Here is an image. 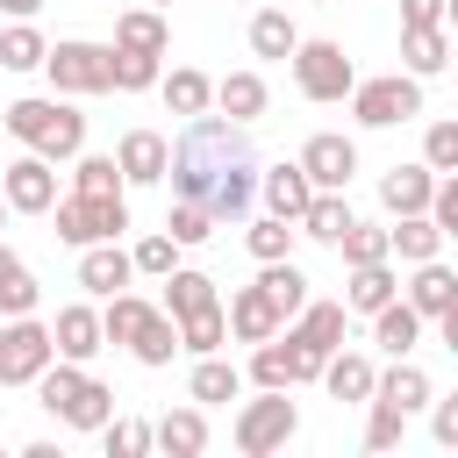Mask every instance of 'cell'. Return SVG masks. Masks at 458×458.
Masks as SVG:
<instances>
[{"label":"cell","mask_w":458,"mask_h":458,"mask_svg":"<svg viewBox=\"0 0 458 458\" xmlns=\"http://www.w3.org/2000/svg\"><path fill=\"white\" fill-rule=\"evenodd\" d=\"M344 100H351L358 129H394V122H415L422 114V79L415 72H379V79H358Z\"/></svg>","instance_id":"cell-6"},{"label":"cell","mask_w":458,"mask_h":458,"mask_svg":"<svg viewBox=\"0 0 458 458\" xmlns=\"http://www.w3.org/2000/svg\"><path fill=\"white\" fill-rule=\"evenodd\" d=\"M429 372L415 365V358H394L386 372H372V394L365 401H386V408H401V415H415V408H429Z\"/></svg>","instance_id":"cell-17"},{"label":"cell","mask_w":458,"mask_h":458,"mask_svg":"<svg viewBox=\"0 0 458 458\" xmlns=\"http://www.w3.org/2000/svg\"><path fill=\"white\" fill-rule=\"evenodd\" d=\"M250 222V215H243ZM243 250L258 258V265H272V258H293V222L286 215H258L250 229H243Z\"/></svg>","instance_id":"cell-39"},{"label":"cell","mask_w":458,"mask_h":458,"mask_svg":"<svg viewBox=\"0 0 458 458\" xmlns=\"http://www.w3.org/2000/svg\"><path fill=\"white\" fill-rule=\"evenodd\" d=\"M114 165H122L129 186H157V179H165V136H157V129H129V136L114 143Z\"/></svg>","instance_id":"cell-21"},{"label":"cell","mask_w":458,"mask_h":458,"mask_svg":"<svg viewBox=\"0 0 458 458\" xmlns=\"http://www.w3.org/2000/svg\"><path fill=\"white\" fill-rule=\"evenodd\" d=\"M43 72H50V86L72 93V100H86V93H114V86H107V43H79V36H64V43L43 50Z\"/></svg>","instance_id":"cell-8"},{"label":"cell","mask_w":458,"mask_h":458,"mask_svg":"<svg viewBox=\"0 0 458 458\" xmlns=\"http://www.w3.org/2000/svg\"><path fill=\"white\" fill-rule=\"evenodd\" d=\"M150 444L172 451V458H200V451H208V415H200V401H193V408H165V415L150 422Z\"/></svg>","instance_id":"cell-20"},{"label":"cell","mask_w":458,"mask_h":458,"mask_svg":"<svg viewBox=\"0 0 458 458\" xmlns=\"http://www.w3.org/2000/svg\"><path fill=\"white\" fill-rule=\"evenodd\" d=\"M7 136L21 143V150H36V157H79L86 150V114L72 107V100H57V93H21L14 107H7Z\"/></svg>","instance_id":"cell-3"},{"label":"cell","mask_w":458,"mask_h":458,"mask_svg":"<svg viewBox=\"0 0 458 458\" xmlns=\"http://www.w3.org/2000/svg\"><path fill=\"white\" fill-rule=\"evenodd\" d=\"M429 186H437L429 165H394V172L379 179V200H386V215H422V208H429Z\"/></svg>","instance_id":"cell-28"},{"label":"cell","mask_w":458,"mask_h":458,"mask_svg":"<svg viewBox=\"0 0 458 458\" xmlns=\"http://www.w3.org/2000/svg\"><path fill=\"white\" fill-rule=\"evenodd\" d=\"M301 172H308V186L315 193H344L351 186V172H358V143L351 136H336V129H315L308 143H301V157H293Z\"/></svg>","instance_id":"cell-10"},{"label":"cell","mask_w":458,"mask_h":458,"mask_svg":"<svg viewBox=\"0 0 458 458\" xmlns=\"http://www.w3.org/2000/svg\"><path fill=\"white\" fill-rule=\"evenodd\" d=\"M157 93H165V107H172V114H200V107H215V79H208V72H193V64L157 72Z\"/></svg>","instance_id":"cell-33"},{"label":"cell","mask_w":458,"mask_h":458,"mask_svg":"<svg viewBox=\"0 0 458 458\" xmlns=\"http://www.w3.org/2000/svg\"><path fill=\"white\" fill-rule=\"evenodd\" d=\"M422 165L429 172H458V122H429L422 129Z\"/></svg>","instance_id":"cell-47"},{"label":"cell","mask_w":458,"mask_h":458,"mask_svg":"<svg viewBox=\"0 0 458 458\" xmlns=\"http://www.w3.org/2000/svg\"><path fill=\"white\" fill-rule=\"evenodd\" d=\"M72 193H129V179L107 150H79L72 157Z\"/></svg>","instance_id":"cell-38"},{"label":"cell","mask_w":458,"mask_h":458,"mask_svg":"<svg viewBox=\"0 0 458 458\" xmlns=\"http://www.w3.org/2000/svg\"><path fill=\"white\" fill-rule=\"evenodd\" d=\"M0 200H7V215H50V200H57V172H50V157H14L7 172H0Z\"/></svg>","instance_id":"cell-11"},{"label":"cell","mask_w":458,"mask_h":458,"mask_svg":"<svg viewBox=\"0 0 458 458\" xmlns=\"http://www.w3.org/2000/svg\"><path fill=\"white\" fill-rule=\"evenodd\" d=\"M336 250H344V265H379V258H394V250H386V229H372V222H351V229L336 236Z\"/></svg>","instance_id":"cell-44"},{"label":"cell","mask_w":458,"mask_h":458,"mask_svg":"<svg viewBox=\"0 0 458 458\" xmlns=\"http://www.w3.org/2000/svg\"><path fill=\"white\" fill-rule=\"evenodd\" d=\"M129 265H136L143 279H165V272L179 265V243H172L165 229H150V236H136V250H129Z\"/></svg>","instance_id":"cell-45"},{"label":"cell","mask_w":458,"mask_h":458,"mask_svg":"<svg viewBox=\"0 0 458 458\" xmlns=\"http://www.w3.org/2000/svg\"><path fill=\"white\" fill-rule=\"evenodd\" d=\"M372 344H379L386 358H408V351L422 344V315H415L401 293H394V301H379V308H372Z\"/></svg>","instance_id":"cell-23"},{"label":"cell","mask_w":458,"mask_h":458,"mask_svg":"<svg viewBox=\"0 0 458 458\" xmlns=\"http://www.w3.org/2000/svg\"><path fill=\"white\" fill-rule=\"evenodd\" d=\"M0 229H7V200H0Z\"/></svg>","instance_id":"cell-52"},{"label":"cell","mask_w":458,"mask_h":458,"mask_svg":"<svg viewBox=\"0 0 458 458\" xmlns=\"http://www.w3.org/2000/svg\"><path fill=\"white\" fill-rule=\"evenodd\" d=\"M293 43H301V29H293V14H286V7H258V14H250V50H258V57L286 64V57H293Z\"/></svg>","instance_id":"cell-32"},{"label":"cell","mask_w":458,"mask_h":458,"mask_svg":"<svg viewBox=\"0 0 458 458\" xmlns=\"http://www.w3.org/2000/svg\"><path fill=\"white\" fill-rule=\"evenodd\" d=\"M372 372H379V365H372L365 351H344V344H336V351L322 358L315 379L329 386V401H365V394H372Z\"/></svg>","instance_id":"cell-24"},{"label":"cell","mask_w":458,"mask_h":458,"mask_svg":"<svg viewBox=\"0 0 458 458\" xmlns=\"http://www.w3.org/2000/svg\"><path fill=\"white\" fill-rule=\"evenodd\" d=\"M293 429H301V408L286 401V386H265L258 401L236 408V429H229V437H236L243 458H272V451L293 444Z\"/></svg>","instance_id":"cell-5"},{"label":"cell","mask_w":458,"mask_h":458,"mask_svg":"<svg viewBox=\"0 0 458 458\" xmlns=\"http://www.w3.org/2000/svg\"><path fill=\"white\" fill-rule=\"evenodd\" d=\"M100 444H107V458H143L150 451V422L143 415H107L100 422Z\"/></svg>","instance_id":"cell-42"},{"label":"cell","mask_w":458,"mask_h":458,"mask_svg":"<svg viewBox=\"0 0 458 458\" xmlns=\"http://www.w3.org/2000/svg\"><path fill=\"white\" fill-rule=\"evenodd\" d=\"M401 437H408V415L386 408V401H372V415H365V451H394Z\"/></svg>","instance_id":"cell-48"},{"label":"cell","mask_w":458,"mask_h":458,"mask_svg":"<svg viewBox=\"0 0 458 458\" xmlns=\"http://www.w3.org/2000/svg\"><path fill=\"white\" fill-rule=\"evenodd\" d=\"M114 43H122V50H150V57H165V50H172V21H165V7H122V14H114Z\"/></svg>","instance_id":"cell-25"},{"label":"cell","mask_w":458,"mask_h":458,"mask_svg":"<svg viewBox=\"0 0 458 458\" xmlns=\"http://www.w3.org/2000/svg\"><path fill=\"white\" fill-rule=\"evenodd\" d=\"M222 322H229V336L236 344H265V336H279V308L265 301V286L250 279V286H236V301L222 308Z\"/></svg>","instance_id":"cell-19"},{"label":"cell","mask_w":458,"mask_h":458,"mask_svg":"<svg viewBox=\"0 0 458 458\" xmlns=\"http://www.w3.org/2000/svg\"><path fill=\"white\" fill-rule=\"evenodd\" d=\"M308 193H315V186H308V172H301L293 157L258 165V200H265V215H286V222H293V215L308 208Z\"/></svg>","instance_id":"cell-18"},{"label":"cell","mask_w":458,"mask_h":458,"mask_svg":"<svg viewBox=\"0 0 458 458\" xmlns=\"http://www.w3.org/2000/svg\"><path fill=\"white\" fill-rule=\"evenodd\" d=\"M258 286H265V301L279 308V322H286V315H301V301H308V272H301L293 258H272V265L258 272Z\"/></svg>","instance_id":"cell-36"},{"label":"cell","mask_w":458,"mask_h":458,"mask_svg":"<svg viewBox=\"0 0 458 458\" xmlns=\"http://www.w3.org/2000/svg\"><path fill=\"white\" fill-rule=\"evenodd\" d=\"M36 301H43V286H36V272L0 243V315H36Z\"/></svg>","instance_id":"cell-37"},{"label":"cell","mask_w":458,"mask_h":458,"mask_svg":"<svg viewBox=\"0 0 458 458\" xmlns=\"http://www.w3.org/2000/svg\"><path fill=\"white\" fill-rule=\"evenodd\" d=\"M344 322H351V315H344V301H301V315H286L279 329H286V336H293L301 351L329 358V351L344 344Z\"/></svg>","instance_id":"cell-14"},{"label":"cell","mask_w":458,"mask_h":458,"mask_svg":"<svg viewBox=\"0 0 458 458\" xmlns=\"http://www.w3.org/2000/svg\"><path fill=\"white\" fill-rule=\"evenodd\" d=\"M107 415H114V386H107V379H93V372H86V386H79V394H72V408H64V415H57V422H64V429H100V422H107Z\"/></svg>","instance_id":"cell-40"},{"label":"cell","mask_w":458,"mask_h":458,"mask_svg":"<svg viewBox=\"0 0 458 458\" xmlns=\"http://www.w3.org/2000/svg\"><path fill=\"white\" fill-rule=\"evenodd\" d=\"M451 0H401V29H422V21H444Z\"/></svg>","instance_id":"cell-50"},{"label":"cell","mask_w":458,"mask_h":458,"mask_svg":"<svg viewBox=\"0 0 458 458\" xmlns=\"http://www.w3.org/2000/svg\"><path fill=\"white\" fill-rule=\"evenodd\" d=\"M394 293H401L394 258H379V265H351V279H344V315H372V308L394 301Z\"/></svg>","instance_id":"cell-26"},{"label":"cell","mask_w":458,"mask_h":458,"mask_svg":"<svg viewBox=\"0 0 458 458\" xmlns=\"http://www.w3.org/2000/svg\"><path fill=\"white\" fill-rule=\"evenodd\" d=\"M401 301H408V308H415L422 322H437V315H451V308H458V272H451L444 258H422Z\"/></svg>","instance_id":"cell-16"},{"label":"cell","mask_w":458,"mask_h":458,"mask_svg":"<svg viewBox=\"0 0 458 458\" xmlns=\"http://www.w3.org/2000/svg\"><path fill=\"white\" fill-rule=\"evenodd\" d=\"M150 7H172V0H150Z\"/></svg>","instance_id":"cell-53"},{"label":"cell","mask_w":458,"mask_h":458,"mask_svg":"<svg viewBox=\"0 0 458 458\" xmlns=\"http://www.w3.org/2000/svg\"><path fill=\"white\" fill-rule=\"evenodd\" d=\"M186 394H193L200 408H222V401H236V394H243V372H236L222 351H208V358H193V379H186Z\"/></svg>","instance_id":"cell-31"},{"label":"cell","mask_w":458,"mask_h":458,"mask_svg":"<svg viewBox=\"0 0 458 458\" xmlns=\"http://www.w3.org/2000/svg\"><path fill=\"white\" fill-rule=\"evenodd\" d=\"M315 372H322V358L301 351L293 336H286V344L265 336V344L250 351V379H258V386H286V394H293V386H315Z\"/></svg>","instance_id":"cell-12"},{"label":"cell","mask_w":458,"mask_h":458,"mask_svg":"<svg viewBox=\"0 0 458 458\" xmlns=\"http://www.w3.org/2000/svg\"><path fill=\"white\" fill-rule=\"evenodd\" d=\"M165 236H172L179 250H193V243H208V236H215V215H208V208H193V200H172Z\"/></svg>","instance_id":"cell-43"},{"label":"cell","mask_w":458,"mask_h":458,"mask_svg":"<svg viewBox=\"0 0 458 458\" xmlns=\"http://www.w3.org/2000/svg\"><path fill=\"white\" fill-rule=\"evenodd\" d=\"M208 308H222L215 279H208V272H193V265H172V272H165V315H172V322H186V315H208Z\"/></svg>","instance_id":"cell-22"},{"label":"cell","mask_w":458,"mask_h":458,"mask_svg":"<svg viewBox=\"0 0 458 458\" xmlns=\"http://www.w3.org/2000/svg\"><path fill=\"white\" fill-rule=\"evenodd\" d=\"M401 64H408L415 79H437V72L451 64V36H444V21H422V29H401Z\"/></svg>","instance_id":"cell-27"},{"label":"cell","mask_w":458,"mask_h":458,"mask_svg":"<svg viewBox=\"0 0 458 458\" xmlns=\"http://www.w3.org/2000/svg\"><path fill=\"white\" fill-rule=\"evenodd\" d=\"M100 336L107 344H122L136 365H172L179 358V322L165 315V308H150L143 293H107V308H100Z\"/></svg>","instance_id":"cell-2"},{"label":"cell","mask_w":458,"mask_h":458,"mask_svg":"<svg viewBox=\"0 0 458 458\" xmlns=\"http://www.w3.org/2000/svg\"><path fill=\"white\" fill-rule=\"evenodd\" d=\"M129 279H136V265H129L122 236H114V243H79V286H86V293L107 301V293H122Z\"/></svg>","instance_id":"cell-15"},{"label":"cell","mask_w":458,"mask_h":458,"mask_svg":"<svg viewBox=\"0 0 458 458\" xmlns=\"http://www.w3.org/2000/svg\"><path fill=\"white\" fill-rule=\"evenodd\" d=\"M157 72H165V57L107 43V86H114V93H143V86H157Z\"/></svg>","instance_id":"cell-35"},{"label":"cell","mask_w":458,"mask_h":458,"mask_svg":"<svg viewBox=\"0 0 458 458\" xmlns=\"http://www.w3.org/2000/svg\"><path fill=\"white\" fill-rule=\"evenodd\" d=\"M265 100H272V93H265V79H258V72H229V79H215V107H222L229 122H258V114H265Z\"/></svg>","instance_id":"cell-34"},{"label":"cell","mask_w":458,"mask_h":458,"mask_svg":"<svg viewBox=\"0 0 458 458\" xmlns=\"http://www.w3.org/2000/svg\"><path fill=\"white\" fill-rule=\"evenodd\" d=\"M0 14H14V21H36V14H43V0H0Z\"/></svg>","instance_id":"cell-51"},{"label":"cell","mask_w":458,"mask_h":458,"mask_svg":"<svg viewBox=\"0 0 458 458\" xmlns=\"http://www.w3.org/2000/svg\"><path fill=\"white\" fill-rule=\"evenodd\" d=\"M43 50H50V43H43L36 21H7V29H0V64H7V72H43Z\"/></svg>","instance_id":"cell-41"},{"label":"cell","mask_w":458,"mask_h":458,"mask_svg":"<svg viewBox=\"0 0 458 458\" xmlns=\"http://www.w3.org/2000/svg\"><path fill=\"white\" fill-rule=\"evenodd\" d=\"M358 215H351V200L344 193H308V208L293 215V236H315V243H336L344 229H351Z\"/></svg>","instance_id":"cell-29"},{"label":"cell","mask_w":458,"mask_h":458,"mask_svg":"<svg viewBox=\"0 0 458 458\" xmlns=\"http://www.w3.org/2000/svg\"><path fill=\"white\" fill-rule=\"evenodd\" d=\"M50 351H57V358H72V365H86L93 351H107V336H100V308L64 301V308H57V322H50Z\"/></svg>","instance_id":"cell-13"},{"label":"cell","mask_w":458,"mask_h":458,"mask_svg":"<svg viewBox=\"0 0 458 458\" xmlns=\"http://www.w3.org/2000/svg\"><path fill=\"white\" fill-rule=\"evenodd\" d=\"M286 64H293L301 100H344V93L358 86V64H351V57H344V43H329V36H301Z\"/></svg>","instance_id":"cell-7"},{"label":"cell","mask_w":458,"mask_h":458,"mask_svg":"<svg viewBox=\"0 0 458 458\" xmlns=\"http://www.w3.org/2000/svg\"><path fill=\"white\" fill-rule=\"evenodd\" d=\"M222 336H229V322H222V308H208V315H186V322H179V351H193V358H208V351H222Z\"/></svg>","instance_id":"cell-46"},{"label":"cell","mask_w":458,"mask_h":458,"mask_svg":"<svg viewBox=\"0 0 458 458\" xmlns=\"http://www.w3.org/2000/svg\"><path fill=\"white\" fill-rule=\"evenodd\" d=\"M165 179H172V200H193L215 222H243L258 208V150L243 122L208 114V107L186 114V129L165 143Z\"/></svg>","instance_id":"cell-1"},{"label":"cell","mask_w":458,"mask_h":458,"mask_svg":"<svg viewBox=\"0 0 458 458\" xmlns=\"http://www.w3.org/2000/svg\"><path fill=\"white\" fill-rule=\"evenodd\" d=\"M429 401H437V394H429ZM429 429H437V444H444V451L458 444V394H451V401H437V415H429Z\"/></svg>","instance_id":"cell-49"},{"label":"cell","mask_w":458,"mask_h":458,"mask_svg":"<svg viewBox=\"0 0 458 458\" xmlns=\"http://www.w3.org/2000/svg\"><path fill=\"white\" fill-rule=\"evenodd\" d=\"M50 215H57V236L72 250L79 243H114L129 229V193H57Z\"/></svg>","instance_id":"cell-4"},{"label":"cell","mask_w":458,"mask_h":458,"mask_svg":"<svg viewBox=\"0 0 458 458\" xmlns=\"http://www.w3.org/2000/svg\"><path fill=\"white\" fill-rule=\"evenodd\" d=\"M50 358H57L50 351V322H36V315H7L0 322V386H29Z\"/></svg>","instance_id":"cell-9"},{"label":"cell","mask_w":458,"mask_h":458,"mask_svg":"<svg viewBox=\"0 0 458 458\" xmlns=\"http://www.w3.org/2000/svg\"><path fill=\"white\" fill-rule=\"evenodd\" d=\"M386 250H394L401 265H422V258H444V229H437L429 215H394V229H386Z\"/></svg>","instance_id":"cell-30"}]
</instances>
